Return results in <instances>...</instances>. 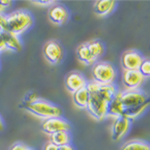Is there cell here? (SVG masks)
I'll return each instance as SVG.
<instances>
[{
    "label": "cell",
    "mask_w": 150,
    "mask_h": 150,
    "mask_svg": "<svg viewBox=\"0 0 150 150\" xmlns=\"http://www.w3.org/2000/svg\"><path fill=\"white\" fill-rule=\"evenodd\" d=\"M31 3L35 4V5L47 7V6L55 5V4H56V1H53V0H37V1H31Z\"/></svg>",
    "instance_id": "cell-23"
},
{
    "label": "cell",
    "mask_w": 150,
    "mask_h": 150,
    "mask_svg": "<svg viewBox=\"0 0 150 150\" xmlns=\"http://www.w3.org/2000/svg\"><path fill=\"white\" fill-rule=\"evenodd\" d=\"M138 70L144 78H149L150 77V59H144Z\"/></svg>",
    "instance_id": "cell-20"
},
{
    "label": "cell",
    "mask_w": 150,
    "mask_h": 150,
    "mask_svg": "<svg viewBox=\"0 0 150 150\" xmlns=\"http://www.w3.org/2000/svg\"><path fill=\"white\" fill-rule=\"evenodd\" d=\"M87 83L88 82H87L86 78L80 72H71L65 78V86H66L67 90L71 93H74L76 91L84 88V87H86Z\"/></svg>",
    "instance_id": "cell-11"
},
{
    "label": "cell",
    "mask_w": 150,
    "mask_h": 150,
    "mask_svg": "<svg viewBox=\"0 0 150 150\" xmlns=\"http://www.w3.org/2000/svg\"><path fill=\"white\" fill-rule=\"evenodd\" d=\"M4 41H5L6 49L14 52H19L22 50V42L19 39V36L14 35L10 32L3 33Z\"/></svg>",
    "instance_id": "cell-14"
},
{
    "label": "cell",
    "mask_w": 150,
    "mask_h": 150,
    "mask_svg": "<svg viewBox=\"0 0 150 150\" xmlns=\"http://www.w3.org/2000/svg\"><path fill=\"white\" fill-rule=\"evenodd\" d=\"M144 79L139 70H124L122 73V83L126 90L139 89Z\"/></svg>",
    "instance_id": "cell-8"
},
{
    "label": "cell",
    "mask_w": 150,
    "mask_h": 150,
    "mask_svg": "<svg viewBox=\"0 0 150 150\" xmlns=\"http://www.w3.org/2000/svg\"><path fill=\"white\" fill-rule=\"evenodd\" d=\"M72 99H73V102L77 107L82 108V109L87 108V104H88L89 100V92L87 87H84L80 90L72 93Z\"/></svg>",
    "instance_id": "cell-16"
},
{
    "label": "cell",
    "mask_w": 150,
    "mask_h": 150,
    "mask_svg": "<svg viewBox=\"0 0 150 150\" xmlns=\"http://www.w3.org/2000/svg\"><path fill=\"white\" fill-rule=\"evenodd\" d=\"M4 128H5V125H4V121H3V119H2L1 116H0V132L3 131Z\"/></svg>",
    "instance_id": "cell-29"
},
{
    "label": "cell",
    "mask_w": 150,
    "mask_h": 150,
    "mask_svg": "<svg viewBox=\"0 0 150 150\" xmlns=\"http://www.w3.org/2000/svg\"><path fill=\"white\" fill-rule=\"evenodd\" d=\"M28 148H29V147L27 146V145L24 144V143H21V142H16V143H14L8 150H27Z\"/></svg>",
    "instance_id": "cell-24"
},
{
    "label": "cell",
    "mask_w": 150,
    "mask_h": 150,
    "mask_svg": "<svg viewBox=\"0 0 150 150\" xmlns=\"http://www.w3.org/2000/svg\"><path fill=\"white\" fill-rule=\"evenodd\" d=\"M6 49L5 46V41H4V37H3V33L0 32V51Z\"/></svg>",
    "instance_id": "cell-26"
},
{
    "label": "cell",
    "mask_w": 150,
    "mask_h": 150,
    "mask_svg": "<svg viewBox=\"0 0 150 150\" xmlns=\"http://www.w3.org/2000/svg\"><path fill=\"white\" fill-rule=\"evenodd\" d=\"M70 141H71V136L69 131H60L50 135V142H52L57 147L70 144Z\"/></svg>",
    "instance_id": "cell-17"
},
{
    "label": "cell",
    "mask_w": 150,
    "mask_h": 150,
    "mask_svg": "<svg viewBox=\"0 0 150 150\" xmlns=\"http://www.w3.org/2000/svg\"><path fill=\"white\" fill-rule=\"evenodd\" d=\"M43 150H58V147L56 145H54L52 143V142H47V143H45L44 147H43Z\"/></svg>",
    "instance_id": "cell-25"
},
{
    "label": "cell",
    "mask_w": 150,
    "mask_h": 150,
    "mask_svg": "<svg viewBox=\"0 0 150 150\" xmlns=\"http://www.w3.org/2000/svg\"><path fill=\"white\" fill-rule=\"evenodd\" d=\"M130 124H131V120L125 117H116L114 122H113L112 129H111L112 140H114V141L121 140L129 131Z\"/></svg>",
    "instance_id": "cell-10"
},
{
    "label": "cell",
    "mask_w": 150,
    "mask_h": 150,
    "mask_svg": "<svg viewBox=\"0 0 150 150\" xmlns=\"http://www.w3.org/2000/svg\"><path fill=\"white\" fill-rule=\"evenodd\" d=\"M58 150H74V148L72 147L71 144H67V145H63V146L58 147Z\"/></svg>",
    "instance_id": "cell-28"
},
{
    "label": "cell",
    "mask_w": 150,
    "mask_h": 150,
    "mask_svg": "<svg viewBox=\"0 0 150 150\" xmlns=\"http://www.w3.org/2000/svg\"><path fill=\"white\" fill-rule=\"evenodd\" d=\"M27 150H35V149H33V148H30V147H29V148H28Z\"/></svg>",
    "instance_id": "cell-31"
},
{
    "label": "cell",
    "mask_w": 150,
    "mask_h": 150,
    "mask_svg": "<svg viewBox=\"0 0 150 150\" xmlns=\"http://www.w3.org/2000/svg\"><path fill=\"white\" fill-rule=\"evenodd\" d=\"M92 76L93 81L99 84H113L116 79V70L109 62H98L93 66Z\"/></svg>",
    "instance_id": "cell-5"
},
{
    "label": "cell",
    "mask_w": 150,
    "mask_h": 150,
    "mask_svg": "<svg viewBox=\"0 0 150 150\" xmlns=\"http://www.w3.org/2000/svg\"><path fill=\"white\" fill-rule=\"evenodd\" d=\"M149 148L150 145L147 142L138 139H133L125 142L120 150H148Z\"/></svg>",
    "instance_id": "cell-18"
},
{
    "label": "cell",
    "mask_w": 150,
    "mask_h": 150,
    "mask_svg": "<svg viewBox=\"0 0 150 150\" xmlns=\"http://www.w3.org/2000/svg\"><path fill=\"white\" fill-rule=\"evenodd\" d=\"M70 127L71 126H70L69 122L62 117L49 118V119L43 120L41 123L42 131L48 135H52L60 131H69Z\"/></svg>",
    "instance_id": "cell-7"
},
{
    "label": "cell",
    "mask_w": 150,
    "mask_h": 150,
    "mask_svg": "<svg viewBox=\"0 0 150 150\" xmlns=\"http://www.w3.org/2000/svg\"><path fill=\"white\" fill-rule=\"evenodd\" d=\"M87 45H88L91 55L95 60H97L99 57L102 56V54L104 53V44L100 40H91L87 42Z\"/></svg>",
    "instance_id": "cell-19"
},
{
    "label": "cell",
    "mask_w": 150,
    "mask_h": 150,
    "mask_svg": "<svg viewBox=\"0 0 150 150\" xmlns=\"http://www.w3.org/2000/svg\"><path fill=\"white\" fill-rule=\"evenodd\" d=\"M37 99H39V97H38V95H37V93H35V92H28L25 96H24V98H23V104L32 103V102H34V101L37 100Z\"/></svg>",
    "instance_id": "cell-22"
},
{
    "label": "cell",
    "mask_w": 150,
    "mask_h": 150,
    "mask_svg": "<svg viewBox=\"0 0 150 150\" xmlns=\"http://www.w3.org/2000/svg\"><path fill=\"white\" fill-rule=\"evenodd\" d=\"M22 107L25 108L29 113L44 120L54 117H61L62 115V109L59 106L42 98L37 99L32 103L24 104Z\"/></svg>",
    "instance_id": "cell-3"
},
{
    "label": "cell",
    "mask_w": 150,
    "mask_h": 150,
    "mask_svg": "<svg viewBox=\"0 0 150 150\" xmlns=\"http://www.w3.org/2000/svg\"><path fill=\"white\" fill-rule=\"evenodd\" d=\"M89 92V100L87 111L94 119L103 120L107 116L108 107L111 100L117 92L114 84H99L95 81L87 83Z\"/></svg>",
    "instance_id": "cell-2"
},
{
    "label": "cell",
    "mask_w": 150,
    "mask_h": 150,
    "mask_svg": "<svg viewBox=\"0 0 150 150\" xmlns=\"http://www.w3.org/2000/svg\"><path fill=\"white\" fill-rule=\"evenodd\" d=\"M144 58L136 50H128L121 56V65L124 70H138Z\"/></svg>",
    "instance_id": "cell-9"
},
{
    "label": "cell",
    "mask_w": 150,
    "mask_h": 150,
    "mask_svg": "<svg viewBox=\"0 0 150 150\" xmlns=\"http://www.w3.org/2000/svg\"><path fill=\"white\" fill-rule=\"evenodd\" d=\"M43 54L45 59L50 64H59L63 59V49L59 42L56 40H49L43 47Z\"/></svg>",
    "instance_id": "cell-6"
},
{
    "label": "cell",
    "mask_w": 150,
    "mask_h": 150,
    "mask_svg": "<svg viewBox=\"0 0 150 150\" xmlns=\"http://www.w3.org/2000/svg\"><path fill=\"white\" fill-rule=\"evenodd\" d=\"M0 4L5 9V8H8L9 6H11L12 1H10V0H0Z\"/></svg>",
    "instance_id": "cell-27"
},
{
    "label": "cell",
    "mask_w": 150,
    "mask_h": 150,
    "mask_svg": "<svg viewBox=\"0 0 150 150\" xmlns=\"http://www.w3.org/2000/svg\"><path fill=\"white\" fill-rule=\"evenodd\" d=\"M148 150H150V148H149V149H148Z\"/></svg>",
    "instance_id": "cell-32"
},
{
    "label": "cell",
    "mask_w": 150,
    "mask_h": 150,
    "mask_svg": "<svg viewBox=\"0 0 150 150\" xmlns=\"http://www.w3.org/2000/svg\"><path fill=\"white\" fill-rule=\"evenodd\" d=\"M0 32L6 33L9 32V23H8V17L6 14L3 12L0 13Z\"/></svg>",
    "instance_id": "cell-21"
},
{
    "label": "cell",
    "mask_w": 150,
    "mask_h": 150,
    "mask_svg": "<svg viewBox=\"0 0 150 150\" xmlns=\"http://www.w3.org/2000/svg\"><path fill=\"white\" fill-rule=\"evenodd\" d=\"M9 23V32L19 36L27 31L33 25V17L31 13L24 9H18L7 15Z\"/></svg>",
    "instance_id": "cell-4"
},
{
    "label": "cell",
    "mask_w": 150,
    "mask_h": 150,
    "mask_svg": "<svg viewBox=\"0 0 150 150\" xmlns=\"http://www.w3.org/2000/svg\"><path fill=\"white\" fill-rule=\"evenodd\" d=\"M48 18L53 24L63 25L68 20L69 13L64 6L55 4L50 7L49 11H48Z\"/></svg>",
    "instance_id": "cell-12"
},
{
    "label": "cell",
    "mask_w": 150,
    "mask_h": 150,
    "mask_svg": "<svg viewBox=\"0 0 150 150\" xmlns=\"http://www.w3.org/2000/svg\"><path fill=\"white\" fill-rule=\"evenodd\" d=\"M4 10H5V9H4L3 7H2L1 4H0V13H2V12H3Z\"/></svg>",
    "instance_id": "cell-30"
},
{
    "label": "cell",
    "mask_w": 150,
    "mask_h": 150,
    "mask_svg": "<svg viewBox=\"0 0 150 150\" xmlns=\"http://www.w3.org/2000/svg\"><path fill=\"white\" fill-rule=\"evenodd\" d=\"M116 2L112 0H98L94 3V12L99 16H106L114 10Z\"/></svg>",
    "instance_id": "cell-13"
},
{
    "label": "cell",
    "mask_w": 150,
    "mask_h": 150,
    "mask_svg": "<svg viewBox=\"0 0 150 150\" xmlns=\"http://www.w3.org/2000/svg\"><path fill=\"white\" fill-rule=\"evenodd\" d=\"M77 58L80 62L85 65H91L96 61L92 57L90 51H89L88 45L86 43H82L77 48Z\"/></svg>",
    "instance_id": "cell-15"
},
{
    "label": "cell",
    "mask_w": 150,
    "mask_h": 150,
    "mask_svg": "<svg viewBox=\"0 0 150 150\" xmlns=\"http://www.w3.org/2000/svg\"><path fill=\"white\" fill-rule=\"evenodd\" d=\"M149 105L148 94L140 89L117 91L109 104L107 115L132 120L141 115Z\"/></svg>",
    "instance_id": "cell-1"
}]
</instances>
